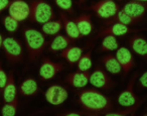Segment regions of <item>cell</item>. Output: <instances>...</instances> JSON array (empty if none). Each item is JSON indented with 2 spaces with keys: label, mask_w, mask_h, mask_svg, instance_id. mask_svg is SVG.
I'll return each mask as SVG.
<instances>
[{
  "label": "cell",
  "mask_w": 147,
  "mask_h": 116,
  "mask_svg": "<svg viewBox=\"0 0 147 116\" xmlns=\"http://www.w3.org/2000/svg\"><path fill=\"white\" fill-rule=\"evenodd\" d=\"M78 102L87 113L92 115L105 114L113 109L110 98L98 90L86 89L79 92Z\"/></svg>",
  "instance_id": "cell-1"
},
{
  "label": "cell",
  "mask_w": 147,
  "mask_h": 116,
  "mask_svg": "<svg viewBox=\"0 0 147 116\" xmlns=\"http://www.w3.org/2000/svg\"><path fill=\"white\" fill-rule=\"evenodd\" d=\"M22 33L25 45H26L28 61H36L47 47V41H45V35L43 33H41V31L32 28V27H24Z\"/></svg>",
  "instance_id": "cell-2"
},
{
  "label": "cell",
  "mask_w": 147,
  "mask_h": 116,
  "mask_svg": "<svg viewBox=\"0 0 147 116\" xmlns=\"http://www.w3.org/2000/svg\"><path fill=\"white\" fill-rule=\"evenodd\" d=\"M55 11L51 5L45 0H33L30 4L29 19L39 24L53 20L55 18Z\"/></svg>",
  "instance_id": "cell-3"
},
{
  "label": "cell",
  "mask_w": 147,
  "mask_h": 116,
  "mask_svg": "<svg viewBox=\"0 0 147 116\" xmlns=\"http://www.w3.org/2000/svg\"><path fill=\"white\" fill-rule=\"evenodd\" d=\"M2 49L5 58L11 64H18L23 61V47L19 39L12 37L3 39Z\"/></svg>",
  "instance_id": "cell-4"
},
{
  "label": "cell",
  "mask_w": 147,
  "mask_h": 116,
  "mask_svg": "<svg viewBox=\"0 0 147 116\" xmlns=\"http://www.w3.org/2000/svg\"><path fill=\"white\" fill-rule=\"evenodd\" d=\"M89 83L97 89L110 90L116 86L110 74L105 70L103 66H98L92 73L90 74Z\"/></svg>",
  "instance_id": "cell-5"
},
{
  "label": "cell",
  "mask_w": 147,
  "mask_h": 116,
  "mask_svg": "<svg viewBox=\"0 0 147 116\" xmlns=\"http://www.w3.org/2000/svg\"><path fill=\"white\" fill-rule=\"evenodd\" d=\"M89 9L94 11L97 16L103 19H111L117 14L120 6L114 0H100L89 6Z\"/></svg>",
  "instance_id": "cell-6"
},
{
  "label": "cell",
  "mask_w": 147,
  "mask_h": 116,
  "mask_svg": "<svg viewBox=\"0 0 147 116\" xmlns=\"http://www.w3.org/2000/svg\"><path fill=\"white\" fill-rule=\"evenodd\" d=\"M137 78H138V73H135L132 76V78L130 79V81L128 82L126 88L124 89V91L121 92L118 96V104L123 108L131 107V106L135 105L136 103H138V98H137L136 94L134 91V86L135 82H136Z\"/></svg>",
  "instance_id": "cell-7"
},
{
  "label": "cell",
  "mask_w": 147,
  "mask_h": 116,
  "mask_svg": "<svg viewBox=\"0 0 147 116\" xmlns=\"http://www.w3.org/2000/svg\"><path fill=\"white\" fill-rule=\"evenodd\" d=\"M67 97H69V92L67 88L61 85H57V84L49 86L45 93V98L47 102L53 106L61 105L67 101Z\"/></svg>",
  "instance_id": "cell-8"
},
{
  "label": "cell",
  "mask_w": 147,
  "mask_h": 116,
  "mask_svg": "<svg viewBox=\"0 0 147 116\" xmlns=\"http://www.w3.org/2000/svg\"><path fill=\"white\" fill-rule=\"evenodd\" d=\"M65 68L63 63L55 62L49 58H43L38 70L39 77L42 80H51Z\"/></svg>",
  "instance_id": "cell-9"
},
{
  "label": "cell",
  "mask_w": 147,
  "mask_h": 116,
  "mask_svg": "<svg viewBox=\"0 0 147 116\" xmlns=\"http://www.w3.org/2000/svg\"><path fill=\"white\" fill-rule=\"evenodd\" d=\"M8 13L17 21H24L30 15V5L25 0H12L9 3Z\"/></svg>",
  "instance_id": "cell-10"
},
{
  "label": "cell",
  "mask_w": 147,
  "mask_h": 116,
  "mask_svg": "<svg viewBox=\"0 0 147 116\" xmlns=\"http://www.w3.org/2000/svg\"><path fill=\"white\" fill-rule=\"evenodd\" d=\"M116 58L118 60L119 64L122 67V72L124 77L128 75L129 72H131L136 66V62L133 57V54L128 47H118L116 51Z\"/></svg>",
  "instance_id": "cell-11"
},
{
  "label": "cell",
  "mask_w": 147,
  "mask_h": 116,
  "mask_svg": "<svg viewBox=\"0 0 147 116\" xmlns=\"http://www.w3.org/2000/svg\"><path fill=\"white\" fill-rule=\"evenodd\" d=\"M134 31H131L129 26L124 25L122 23L119 22H111V23H105V26L101 28L98 31V33L95 37L96 39H100V37H104L106 35H114V37H123L126 35L127 33H132Z\"/></svg>",
  "instance_id": "cell-12"
},
{
  "label": "cell",
  "mask_w": 147,
  "mask_h": 116,
  "mask_svg": "<svg viewBox=\"0 0 147 116\" xmlns=\"http://www.w3.org/2000/svg\"><path fill=\"white\" fill-rule=\"evenodd\" d=\"M89 79H90L89 72H82L78 70L76 72L67 74V77L65 78V82L76 89H82L88 85Z\"/></svg>",
  "instance_id": "cell-13"
},
{
  "label": "cell",
  "mask_w": 147,
  "mask_h": 116,
  "mask_svg": "<svg viewBox=\"0 0 147 116\" xmlns=\"http://www.w3.org/2000/svg\"><path fill=\"white\" fill-rule=\"evenodd\" d=\"M123 10L129 14L131 17L136 19L137 21H141L143 16L147 11V3L139 2V1H131L124 5Z\"/></svg>",
  "instance_id": "cell-14"
},
{
  "label": "cell",
  "mask_w": 147,
  "mask_h": 116,
  "mask_svg": "<svg viewBox=\"0 0 147 116\" xmlns=\"http://www.w3.org/2000/svg\"><path fill=\"white\" fill-rule=\"evenodd\" d=\"M130 49L136 55L147 59V39L142 35H134L128 39Z\"/></svg>",
  "instance_id": "cell-15"
},
{
  "label": "cell",
  "mask_w": 147,
  "mask_h": 116,
  "mask_svg": "<svg viewBox=\"0 0 147 116\" xmlns=\"http://www.w3.org/2000/svg\"><path fill=\"white\" fill-rule=\"evenodd\" d=\"M76 22L77 26L80 31L81 37H88L93 31V22H92V15L88 13H82L78 17L74 19Z\"/></svg>",
  "instance_id": "cell-16"
},
{
  "label": "cell",
  "mask_w": 147,
  "mask_h": 116,
  "mask_svg": "<svg viewBox=\"0 0 147 116\" xmlns=\"http://www.w3.org/2000/svg\"><path fill=\"white\" fill-rule=\"evenodd\" d=\"M103 67L111 75H119L122 73V67L119 64L116 56L113 54H106L101 58Z\"/></svg>",
  "instance_id": "cell-17"
},
{
  "label": "cell",
  "mask_w": 147,
  "mask_h": 116,
  "mask_svg": "<svg viewBox=\"0 0 147 116\" xmlns=\"http://www.w3.org/2000/svg\"><path fill=\"white\" fill-rule=\"evenodd\" d=\"M59 16H61V19L63 21V26L65 28V31L67 33V37H69L71 41L74 39H78L79 37H81L80 31H79V28L77 26L76 22L74 20H71L65 12L61 11L59 12Z\"/></svg>",
  "instance_id": "cell-18"
},
{
  "label": "cell",
  "mask_w": 147,
  "mask_h": 116,
  "mask_svg": "<svg viewBox=\"0 0 147 116\" xmlns=\"http://www.w3.org/2000/svg\"><path fill=\"white\" fill-rule=\"evenodd\" d=\"M3 100L4 102H12L17 100V88L13 71L8 73V80L5 87L3 88Z\"/></svg>",
  "instance_id": "cell-19"
},
{
  "label": "cell",
  "mask_w": 147,
  "mask_h": 116,
  "mask_svg": "<svg viewBox=\"0 0 147 116\" xmlns=\"http://www.w3.org/2000/svg\"><path fill=\"white\" fill-rule=\"evenodd\" d=\"M84 53V49L77 45H69L61 52V57L63 58L69 65H75L79 62Z\"/></svg>",
  "instance_id": "cell-20"
},
{
  "label": "cell",
  "mask_w": 147,
  "mask_h": 116,
  "mask_svg": "<svg viewBox=\"0 0 147 116\" xmlns=\"http://www.w3.org/2000/svg\"><path fill=\"white\" fill-rule=\"evenodd\" d=\"M38 92V84L32 77H27L19 86V93L22 96H33Z\"/></svg>",
  "instance_id": "cell-21"
},
{
  "label": "cell",
  "mask_w": 147,
  "mask_h": 116,
  "mask_svg": "<svg viewBox=\"0 0 147 116\" xmlns=\"http://www.w3.org/2000/svg\"><path fill=\"white\" fill-rule=\"evenodd\" d=\"M71 39L69 37H65L63 35H57L55 39L51 41V45L49 47V50L51 53H57V52H61L63 50H65V47H67L69 45H71Z\"/></svg>",
  "instance_id": "cell-22"
},
{
  "label": "cell",
  "mask_w": 147,
  "mask_h": 116,
  "mask_svg": "<svg viewBox=\"0 0 147 116\" xmlns=\"http://www.w3.org/2000/svg\"><path fill=\"white\" fill-rule=\"evenodd\" d=\"M119 47V43L116 37L114 35H106L102 37V41L99 47V53H104V52H114L117 51Z\"/></svg>",
  "instance_id": "cell-23"
},
{
  "label": "cell",
  "mask_w": 147,
  "mask_h": 116,
  "mask_svg": "<svg viewBox=\"0 0 147 116\" xmlns=\"http://www.w3.org/2000/svg\"><path fill=\"white\" fill-rule=\"evenodd\" d=\"M63 21L61 19H53L47 22L43 23L41 26V31L47 35H55L63 29Z\"/></svg>",
  "instance_id": "cell-24"
},
{
  "label": "cell",
  "mask_w": 147,
  "mask_h": 116,
  "mask_svg": "<svg viewBox=\"0 0 147 116\" xmlns=\"http://www.w3.org/2000/svg\"><path fill=\"white\" fill-rule=\"evenodd\" d=\"M92 53H93V47H90L88 52L86 53H83L82 57L80 58L77 68H78L79 71H82V72H89L91 69H92Z\"/></svg>",
  "instance_id": "cell-25"
},
{
  "label": "cell",
  "mask_w": 147,
  "mask_h": 116,
  "mask_svg": "<svg viewBox=\"0 0 147 116\" xmlns=\"http://www.w3.org/2000/svg\"><path fill=\"white\" fill-rule=\"evenodd\" d=\"M111 22H119V23H122V24L129 26V25H133V24H135V23L139 22V21H137L136 19H134L129 14H127L123 9H121V10H119L118 12H117V14L115 15L113 18H111L109 21H107V23H111Z\"/></svg>",
  "instance_id": "cell-26"
},
{
  "label": "cell",
  "mask_w": 147,
  "mask_h": 116,
  "mask_svg": "<svg viewBox=\"0 0 147 116\" xmlns=\"http://www.w3.org/2000/svg\"><path fill=\"white\" fill-rule=\"evenodd\" d=\"M142 104V100L139 101L138 103H136L135 105L131 106V107H127L124 110H120V111H109L107 113H105L106 116H128V115H134V113L137 111V109L139 108V106Z\"/></svg>",
  "instance_id": "cell-27"
},
{
  "label": "cell",
  "mask_w": 147,
  "mask_h": 116,
  "mask_svg": "<svg viewBox=\"0 0 147 116\" xmlns=\"http://www.w3.org/2000/svg\"><path fill=\"white\" fill-rule=\"evenodd\" d=\"M17 107H18V100L12 102H5L1 108V115L2 116H14L16 115Z\"/></svg>",
  "instance_id": "cell-28"
},
{
  "label": "cell",
  "mask_w": 147,
  "mask_h": 116,
  "mask_svg": "<svg viewBox=\"0 0 147 116\" xmlns=\"http://www.w3.org/2000/svg\"><path fill=\"white\" fill-rule=\"evenodd\" d=\"M2 22H3V25H4L5 29H6L8 33H13L18 29L19 21H17L16 19H14L13 17H11L10 15H7V16L3 17Z\"/></svg>",
  "instance_id": "cell-29"
},
{
  "label": "cell",
  "mask_w": 147,
  "mask_h": 116,
  "mask_svg": "<svg viewBox=\"0 0 147 116\" xmlns=\"http://www.w3.org/2000/svg\"><path fill=\"white\" fill-rule=\"evenodd\" d=\"M61 10L73 14V0H53Z\"/></svg>",
  "instance_id": "cell-30"
},
{
  "label": "cell",
  "mask_w": 147,
  "mask_h": 116,
  "mask_svg": "<svg viewBox=\"0 0 147 116\" xmlns=\"http://www.w3.org/2000/svg\"><path fill=\"white\" fill-rule=\"evenodd\" d=\"M7 80H8V74L0 66V90H3L7 83Z\"/></svg>",
  "instance_id": "cell-31"
},
{
  "label": "cell",
  "mask_w": 147,
  "mask_h": 116,
  "mask_svg": "<svg viewBox=\"0 0 147 116\" xmlns=\"http://www.w3.org/2000/svg\"><path fill=\"white\" fill-rule=\"evenodd\" d=\"M138 82H139V85H140L141 87L146 88L147 89V71L144 72V73L139 77Z\"/></svg>",
  "instance_id": "cell-32"
},
{
  "label": "cell",
  "mask_w": 147,
  "mask_h": 116,
  "mask_svg": "<svg viewBox=\"0 0 147 116\" xmlns=\"http://www.w3.org/2000/svg\"><path fill=\"white\" fill-rule=\"evenodd\" d=\"M9 3H10L9 0H0V12L7 8L9 6Z\"/></svg>",
  "instance_id": "cell-33"
},
{
  "label": "cell",
  "mask_w": 147,
  "mask_h": 116,
  "mask_svg": "<svg viewBox=\"0 0 147 116\" xmlns=\"http://www.w3.org/2000/svg\"><path fill=\"white\" fill-rule=\"evenodd\" d=\"M61 115H65V116H80V115H83V113H81V112H65V113L61 114Z\"/></svg>",
  "instance_id": "cell-34"
},
{
  "label": "cell",
  "mask_w": 147,
  "mask_h": 116,
  "mask_svg": "<svg viewBox=\"0 0 147 116\" xmlns=\"http://www.w3.org/2000/svg\"><path fill=\"white\" fill-rule=\"evenodd\" d=\"M2 43H3V37L1 35V33H0V49L2 47Z\"/></svg>",
  "instance_id": "cell-35"
},
{
  "label": "cell",
  "mask_w": 147,
  "mask_h": 116,
  "mask_svg": "<svg viewBox=\"0 0 147 116\" xmlns=\"http://www.w3.org/2000/svg\"><path fill=\"white\" fill-rule=\"evenodd\" d=\"M135 1H139V2H143V3H147V0H135Z\"/></svg>",
  "instance_id": "cell-36"
},
{
  "label": "cell",
  "mask_w": 147,
  "mask_h": 116,
  "mask_svg": "<svg viewBox=\"0 0 147 116\" xmlns=\"http://www.w3.org/2000/svg\"><path fill=\"white\" fill-rule=\"evenodd\" d=\"M84 2H86V0H79V4H82Z\"/></svg>",
  "instance_id": "cell-37"
},
{
  "label": "cell",
  "mask_w": 147,
  "mask_h": 116,
  "mask_svg": "<svg viewBox=\"0 0 147 116\" xmlns=\"http://www.w3.org/2000/svg\"><path fill=\"white\" fill-rule=\"evenodd\" d=\"M143 115H147V112H145V113H144V114H143Z\"/></svg>",
  "instance_id": "cell-38"
},
{
  "label": "cell",
  "mask_w": 147,
  "mask_h": 116,
  "mask_svg": "<svg viewBox=\"0 0 147 116\" xmlns=\"http://www.w3.org/2000/svg\"><path fill=\"white\" fill-rule=\"evenodd\" d=\"M0 66H1V65H0Z\"/></svg>",
  "instance_id": "cell-39"
}]
</instances>
